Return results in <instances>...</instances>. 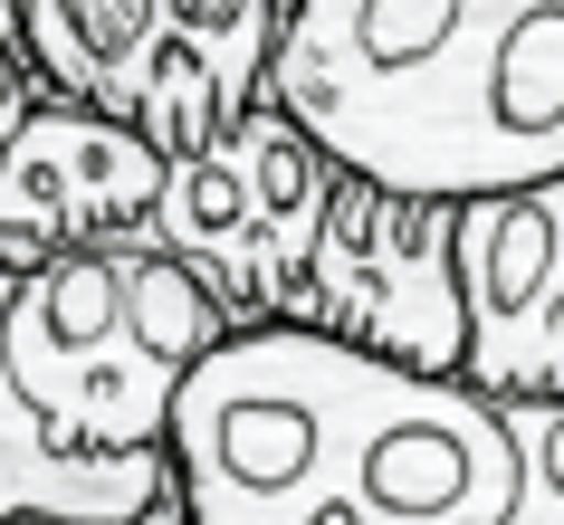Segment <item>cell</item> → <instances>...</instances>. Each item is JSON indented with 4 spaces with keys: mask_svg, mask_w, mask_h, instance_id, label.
Instances as JSON below:
<instances>
[{
    "mask_svg": "<svg viewBox=\"0 0 564 525\" xmlns=\"http://www.w3.org/2000/svg\"><path fill=\"white\" fill-rule=\"evenodd\" d=\"M182 525H507L517 449L498 392L383 353L259 325L173 402Z\"/></svg>",
    "mask_w": 564,
    "mask_h": 525,
    "instance_id": "1",
    "label": "cell"
},
{
    "mask_svg": "<svg viewBox=\"0 0 564 525\" xmlns=\"http://www.w3.org/2000/svg\"><path fill=\"white\" fill-rule=\"evenodd\" d=\"M268 96L392 192H527L564 173V0H297Z\"/></svg>",
    "mask_w": 564,
    "mask_h": 525,
    "instance_id": "2",
    "label": "cell"
},
{
    "mask_svg": "<svg viewBox=\"0 0 564 525\" xmlns=\"http://www.w3.org/2000/svg\"><path fill=\"white\" fill-rule=\"evenodd\" d=\"M230 335L239 316L163 249L153 220L20 267L10 296V373L58 449H163L182 382Z\"/></svg>",
    "mask_w": 564,
    "mask_h": 525,
    "instance_id": "3",
    "label": "cell"
},
{
    "mask_svg": "<svg viewBox=\"0 0 564 525\" xmlns=\"http://www.w3.org/2000/svg\"><path fill=\"white\" fill-rule=\"evenodd\" d=\"M335 182H345V163L278 96H259L220 144L173 163L153 230L239 316V335L297 325L306 267H316V239H326V210H335Z\"/></svg>",
    "mask_w": 564,
    "mask_h": 525,
    "instance_id": "4",
    "label": "cell"
},
{
    "mask_svg": "<svg viewBox=\"0 0 564 525\" xmlns=\"http://www.w3.org/2000/svg\"><path fill=\"white\" fill-rule=\"evenodd\" d=\"M297 325L412 363V373H469V287H459V201L392 192L373 173L335 182L326 239L306 267Z\"/></svg>",
    "mask_w": 564,
    "mask_h": 525,
    "instance_id": "5",
    "label": "cell"
},
{
    "mask_svg": "<svg viewBox=\"0 0 564 525\" xmlns=\"http://www.w3.org/2000/svg\"><path fill=\"white\" fill-rule=\"evenodd\" d=\"M20 20H30V58L48 96L134 124L163 163H192L239 124L202 67H182L163 0H20Z\"/></svg>",
    "mask_w": 564,
    "mask_h": 525,
    "instance_id": "6",
    "label": "cell"
},
{
    "mask_svg": "<svg viewBox=\"0 0 564 525\" xmlns=\"http://www.w3.org/2000/svg\"><path fill=\"white\" fill-rule=\"evenodd\" d=\"M173 163L134 124L96 106H39L20 144L0 153V267H39L58 249H96L116 230H144L163 210Z\"/></svg>",
    "mask_w": 564,
    "mask_h": 525,
    "instance_id": "7",
    "label": "cell"
},
{
    "mask_svg": "<svg viewBox=\"0 0 564 525\" xmlns=\"http://www.w3.org/2000/svg\"><path fill=\"white\" fill-rule=\"evenodd\" d=\"M459 287L478 392H564V173L459 201Z\"/></svg>",
    "mask_w": 564,
    "mask_h": 525,
    "instance_id": "8",
    "label": "cell"
},
{
    "mask_svg": "<svg viewBox=\"0 0 564 525\" xmlns=\"http://www.w3.org/2000/svg\"><path fill=\"white\" fill-rule=\"evenodd\" d=\"M498 420L517 449V516L507 525H564V392H507Z\"/></svg>",
    "mask_w": 564,
    "mask_h": 525,
    "instance_id": "9",
    "label": "cell"
},
{
    "mask_svg": "<svg viewBox=\"0 0 564 525\" xmlns=\"http://www.w3.org/2000/svg\"><path fill=\"white\" fill-rule=\"evenodd\" d=\"M39 106H58V96H48V77H39L30 39H10V30H0V153L20 144V124H30Z\"/></svg>",
    "mask_w": 564,
    "mask_h": 525,
    "instance_id": "10",
    "label": "cell"
},
{
    "mask_svg": "<svg viewBox=\"0 0 564 525\" xmlns=\"http://www.w3.org/2000/svg\"><path fill=\"white\" fill-rule=\"evenodd\" d=\"M0 525H48V516H0Z\"/></svg>",
    "mask_w": 564,
    "mask_h": 525,
    "instance_id": "11",
    "label": "cell"
},
{
    "mask_svg": "<svg viewBox=\"0 0 564 525\" xmlns=\"http://www.w3.org/2000/svg\"><path fill=\"white\" fill-rule=\"evenodd\" d=\"M278 10H297V0H278Z\"/></svg>",
    "mask_w": 564,
    "mask_h": 525,
    "instance_id": "12",
    "label": "cell"
}]
</instances>
